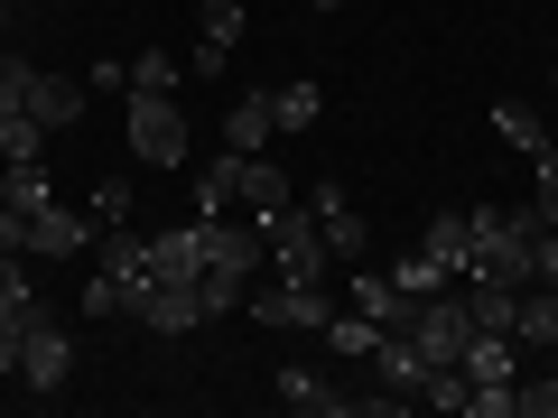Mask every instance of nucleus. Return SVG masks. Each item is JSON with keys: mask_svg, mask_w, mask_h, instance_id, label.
<instances>
[{"mask_svg": "<svg viewBox=\"0 0 558 418\" xmlns=\"http://www.w3.org/2000/svg\"><path fill=\"white\" fill-rule=\"evenodd\" d=\"M260 242H270V279H299V288H326L336 251H326V233H317V214H307V205L270 214V223H260Z\"/></svg>", "mask_w": 558, "mask_h": 418, "instance_id": "f257e3e1", "label": "nucleus"}, {"mask_svg": "<svg viewBox=\"0 0 558 418\" xmlns=\"http://www.w3.org/2000/svg\"><path fill=\"white\" fill-rule=\"evenodd\" d=\"M186 149H196V131H186L178 94H131V159L140 168H186Z\"/></svg>", "mask_w": 558, "mask_h": 418, "instance_id": "f03ea898", "label": "nucleus"}, {"mask_svg": "<svg viewBox=\"0 0 558 418\" xmlns=\"http://www.w3.org/2000/svg\"><path fill=\"white\" fill-rule=\"evenodd\" d=\"M252 317L279 325V335H326L336 298H326V288H299V279H252Z\"/></svg>", "mask_w": 558, "mask_h": 418, "instance_id": "7ed1b4c3", "label": "nucleus"}, {"mask_svg": "<svg viewBox=\"0 0 558 418\" xmlns=\"http://www.w3.org/2000/svg\"><path fill=\"white\" fill-rule=\"evenodd\" d=\"M131 317L149 325V335H196L205 298H196V279H140V288H131Z\"/></svg>", "mask_w": 558, "mask_h": 418, "instance_id": "20e7f679", "label": "nucleus"}, {"mask_svg": "<svg viewBox=\"0 0 558 418\" xmlns=\"http://www.w3.org/2000/svg\"><path fill=\"white\" fill-rule=\"evenodd\" d=\"M465 335H475V317H465V298H457V288L418 298V317H410V344H418V362H457V354H465Z\"/></svg>", "mask_w": 558, "mask_h": 418, "instance_id": "39448f33", "label": "nucleus"}, {"mask_svg": "<svg viewBox=\"0 0 558 418\" xmlns=\"http://www.w3.org/2000/svg\"><path fill=\"white\" fill-rule=\"evenodd\" d=\"M75 251H94V214L84 205H38L28 214V260H75Z\"/></svg>", "mask_w": 558, "mask_h": 418, "instance_id": "423d86ee", "label": "nucleus"}, {"mask_svg": "<svg viewBox=\"0 0 558 418\" xmlns=\"http://www.w3.org/2000/svg\"><path fill=\"white\" fill-rule=\"evenodd\" d=\"M65 372H75V344H65L57 325H28L20 335V381L28 391H65Z\"/></svg>", "mask_w": 558, "mask_h": 418, "instance_id": "0eeeda50", "label": "nucleus"}, {"mask_svg": "<svg viewBox=\"0 0 558 418\" xmlns=\"http://www.w3.org/2000/svg\"><path fill=\"white\" fill-rule=\"evenodd\" d=\"M307 214H317V233H326V251L336 260H363V214H354V196H344V186H317V196H307Z\"/></svg>", "mask_w": 558, "mask_h": 418, "instance_id": "6e6552de", "label": "nucleus"}, {"mask_svg": "<svg viewBox=\"0 0 558 418\" xmlns=\"http://www.w3.org/2000/svg\"><path fill=\"white\" fill-rule=\"evenodd\" d=\"M270 391H279V409H299V418H336V409H354V391H326L307 362H279Z\"/></svg>", "mask_w": 558, "mask_h": 418, "instance_id": "1a4fd4ad", "label": "nucleus"}, {"mask_svg": "<svg viewBox=\"0 0 558 418\" xmlns=\"http://www.w3.org/2000/svg\"><path fill=\"white\" fill-rule=\"evenodd\" d=\"M233 159H242V149H233ZM289 205H299V196H289V168H270V159L252 149V159H242V214L270 223V214H289Z\"/></svg>", "mask_w": 558, "mask_h": 418, "instance_id": "9d476101", "label": "nucleus"}, {"mask_svg": "<svg viewBox=\"0 0 558 418\" xmlns=\"http://www.w3.org/2000/svg\"><path fill=\"white\" fill-rule=\"evenodd\" d=\"M149 279H205V223H186V233H149Z\"/></svg>", "mask_w": 558, "mask_h": 418, "instance_id": "9b49d317", "label": "nucleus"}, {"mask_svg": "<svg viewBox=\"0 0 558 418\" xmlns=\"http://www.w3.org/2000/svg\"><path fill=\"white\" fill-rule=\"evenodd\" d=\"M279 139V112H270V94H242L233 112H223V149H242V159H252V149H270Z\"/></svg>", "mask_w": 558, "mask_h": 418, "instance_id": "f8f14e48", "label": "nucleus"}, {"mask_svg": "<svg viewBox=\"0 0 558 418\" xmlns=\"http://www.w3.org/2000/svg\"><path fill=\"white\" fill-rule=\"evenodd\" d=\"M223 214H242V159H233V149L196 177V223H223Z\"/></svg>", "mask_w": 558, "mask_h": 418, "instance_id": "ddd939ff", "label": "nucleus"}, {"mask_svg": "<svg viewBox=\"0 0 558 418\" xmlns=\"http://www.w3.org/2000/svg\"><path fill=\"white\" fill-rule=\"evenodd\" d=\"M494 139L521 149V159H539V149H549V121H539L531 102H494Z\"/></svg>", "mask_w": 558, "mask_h": 418, "instance_id": "4468645a", "label": "nucleus"}, {"mask_svg": "<svg viewBox=\"0 0 558 418\" xmlns=\"http://www.w3.org/2000/svg\"><path fill=\"white\" fill-rule=\"evenodd\" d=\"M28 112H38L47 131H75V121H84V84H65V75H38V94H28Z\"/></svg>", "mask_w": 558, "mask_h": 418, "instance_id": "2eb2a0df", "label": "nucleus"}, {"mask_svg": "<svg viewBox=\"0 0 558 418\" xmlns=\"http://www.w3.org/2000/svg\"><path fill=\"white\" fill-rule=\"evenodd\" d=\"M391 288H410V298H438V288H457V270H447V260L418 242L410 260H391Z\"/></svg>", "mask_w": 558, "mask_h": 418, "instance_id": "dca6fc26", "label": "nucleus"}, {"mask_svg": "<svg viewBox=\"0 0 558 418\" xmlns=\"http://www.w3.org/2000/svg\"><path fill=\"white\" fill-rule=\"evenodd\" d=\"M270 112H279V139H299V131H317V121H326V94H317V84H279Z\"/></svg>", "mask_w": 558, "mask_h": 418, "instance_id": "f3484780", "label": "nucleus"}, {"mask_svg": "<svg viewBox=\"0 0 558 418\" xmlns=\"http://www.w3.org/2000/svg\"><path fill=\"white\" fill-rule=\"evenodd\" d=\"M418 242H428V251L465 279V260H475V223H465V214H428V233H418Z\"/></svg>", "mask_w": 558, "mask_h": 418, "instance_id": "a211bd4d", "label": "nucleus"}, {"mask_svg": "<svg viewBox=\"0 0 558 418\" xmlns=\"http://www.w3.org/2000/svg\"><path fill=\"white\" fill-rule=\"evenodd\" d=\"M0 159H10V168H38L47 159V121L38 112H10V121H0Z\"/></svg>", "mask_w": 558, "mask_h": 418, "instance_id": "6ab92c4d", "label": "nucleus"}, {"mask_svg": "<svg viewBox=\"0 0 558 418\" xmlns=\"http://www.w3.org/2000/svg\"><path fill=\"white\" fill-rule=\"evenodd\" d=\"M196 298H205V325L233 317V307H252V270H205V279H196Z\"/></svg>", "mask_w": 558, "mask_h": 418, "instance_id": "aec40b11", "label": "nucleus"}, {"mask_svg": "<svg viewBox=\"0 0 558 418\" xmlns=\"http://www.w3.org/2000/svg\"><path fill=\"white\" fill-rule=\"evenodd\" d=\"M326 344H336L344 362H373V344H381V325H373V317H354V307H336V317H326Z\"/></svg>", "mask_w": 558, "mask_h": 418, "instance_id": "412c9836", "label": "nucleus"}, {"mask_svg": "<svg viewBox=\"0 0 558 418\" xmlns=\"http://www.w3.org/2000/svg\"><path fill=\"white\" fill-rule=\"evenodd\" d=\"M0 205H20V214H38V205H57V186H47V168H0Z\"/></svg>", "mask_w": 558, "mask_h": 418, "instance_id": "4be33fe9", "label": "nucleus"}, {"mask_svg": "<svg viewBox=\"0 0 558 418\" xmlns=\"http://www.w3.org/2000/svg\"><path fill=\"white\" fill-rule=\"evenodd\" d=\"M196 20H205V38H196V47H223V57H233V47H242V20H252V10H242V0H205Z\"/></svg>", "mask_w": 558, "mask_h": 418, "instance_id": "5701e85b", "label": "nucleus"}, {"mask_svg": "<svg viewBox=\"0 0 558 418\" xmlns=\"http://www.w3.org/2000/svg\"><path fill=\"white\" fill-rule=\"evenodd\" d=\"M28 94H38V65H28V57H0V121L28 112Z\"/></svg>", "mask_w": 558, "mask_h": 418, "instance_id": "b1692460", "label": "nucleus"}, {"mask_svg": "<svg viewBox=\"0 0 558 418\" xmlns=\"http://www.w3.org/2000/svg\"><path fill=\"white\" fill-rule=\"evenodd\" d=\"M84 214H94V233H102V223H131V177H102Z\"/></svg>", "mask_w": 558, "mask_h": 418, "instance_id": "393cba45", "label": "nucleus"}, {"mask_svg": "<svg viewBox=\"0 0 558 418\" xmlns=\"http://www.w3.org/2000/svg\"><path fill=\"white\" fill-rule=\"evenodd\" d=\"M84 317H131V288H121V279H84Z\"/></svg>", "mask_w": 558, "mask_h": 418, "instance_id": "a878e982", "label": "nucleus"}, {"mask_svg": "<svg viewBox=\"0 0 558 418\" xmlns=\"http://www.w3.org/2000/svg\"><path fill=\"white\" fill-rule=\"evenodd\" d=\"M131 94H178V57H159V47H149V57L131 65Z\"/></svg>", "mask_w": 558, "mask_h": 418, "instance_id": "bb28decb", "label": "nucleus"}, {"mask_svg": "<svg viewBox=\"0 0 558 418\" xmlns=\"http://www.w3.org/2000/svg\"><path fill=\"white\" fill-rule=\"evenodd\" d=\"M521 418H558V372H521Z\"/></svg>", "mask_w": 558, "mask_h": 418, "instance_id": "cd10ccee", "label": "nucleus"}, {"mask_svg": "<svg viewBox=\"0 0 558 418\" xmlns=\"http://www.w3.org/2000/svg\"><path fill=\"white\" fill-rule=\"evenodd\" d=\"M539 186H531V205H539V223H558V139H549V149H539Z\"/></svg>", "mask_w": 558, "mask_h": 418, "instance_id": "c85d7f7f", "label": "nucleus"}, {"mask_svg": "<svg viewBox=\"0 0 558 418\" xmlns=\"http://www.w3.org/2000/svg\"><path fill=\"white\" fill-rule=\"evenodd\" d=\"M20 335H28L20 317H0V381H20Z\"/></svg>", "mask_w": 558, "mask_h": 418, "instance_id": "c756f323", "label": "nucleus"}, {"mask_svg": "<svg viewBox=\"0 0 558 418\" xmlns=\"http://www.w3.org/2000/svg\"><path fill=\"white\" fill-rule=\"evenodd\" d=\"M0 251H20V260H28V214H20V205H0Z\"/></svg>", "mask_w": 558, "mask_h": 418, "instance_id": "7c9ffc66", "label": "nucleus"}, {"mask_svg": "<svg viewBox=\"0 0 558 418\" xmlns=\"http://www.w3.org/2000/svg\"><path fill=\"white\" fill-rule=\"evenodd\" d=\"M307 10H344V0H307Z\"/></svg>", "mask_w": 558, "mask_h": 418, "instance_id": "2f4dec72", "label": "nucleus"}, {"mask_svg": "<svg viewBox=\"0 0 558 418\" xmlns=\"http://www.w3.org/2000/svg\"><path fill=\"white\" fill-rule=\"evenodd\" d=\"M549 94H558V65H549Z\"/></svg>", "mask_w": 558, "mask_h": 418, "instance_id": "473e14b6", "label": "nucleus"}, {"mask_svg": "<svg viewBox=\"0 0 558 418\" xmlns=\"http://www.w3.org/2000/svg\"><path fill=\"white\" fill-rule=\"evenodd\" d=\"M0 28H10V10H0Z\"/></svg>", "mask_w": 558, "mask_h": 418, "instance_id": "72a5a7b5", "label": "nucleus"}]
</instances>
